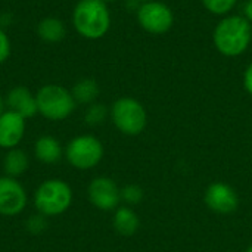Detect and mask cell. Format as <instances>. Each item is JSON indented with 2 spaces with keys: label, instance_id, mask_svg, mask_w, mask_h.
I'll return each mask as SVG.
<instances>
[{
  "label": "cell",
  "instance_id": "cell-24",
  "mask_svg": "<svg viewBox=\"0 0 252 252\" xmlns=\"http://www.w3.org/2000/svg\"><path fill=\"white\" fill-rule=\"evenodd\" d=\"M245 18L252 22V0H248L247 4H245Z\"/></svg>",
  "mask_w": 252,
  "mask_h": 252
},
{
  "label": "cell",
  "instance_id": "cell-25",
  "mask_svg": "<svg viewBox=\"0 0 252 252\" xmlns=\"http://www.w3.org/2000/svg\"><path fill=\"white\" fill-rule=\"evenodd\" d=\"M3 114V100H1V97H0V115Z\"/></svg>",
  "mask_w": 252,
  "mask_h": 252
},
{
  "label": "cell",
  "instance_id": "cell-22",
  "mask_svg": "<svg viewBox=\"0 0 252 252\" xmlns=\"http://www.w3.org/2000/svg\"><path fill=\"white\" fill-rule=\"evenodd\" d=\"M9 55H10V41L4 34V31L0 28V63L4 62L9 58Z\"/></svg>",
  "mask_w": 252,
  "mask_h": 252
},
{
  "label": "cell",
  "instance_id": "cell-8",
  "mask_svg": "<svg viewBox=\"0 0 252 252\" xmlns=\"http://www.w3.org/2000/svg\"><path fill=\"white\" fill-rule=\"evenodd\" d=\"M87 198L90 204L100 211H115L121 202V189L114 179L99 176L90 182Z\"/></svg>",
  "mask_w": 252,
  "mask_h": 252
},
{
  "label": "cell",
  "instance_id": "cell-10",
  "mask_svg": "<svg viewBox=\"0 0 252 252\" xmlns=\"http://www.w3.org/2000/svg\"><path fill=\"white\" fill-rule=\"evenodd\" d=\"M204 202L213 213L232 214L239 207V196L230 185L224 182H214L205 189Z\"/></svg>",
  "mask_w": 252,
  "mask_h": 252
},
{
  "label": "cell",
  "instance_id": "cell-2",
  "mask_svg": "<svg viewBox=\"0 0 252 252\" xmlns=\"http://www.w3.org/2000/svg\"><path fill=\"white\" fill-rule=\"evenodd\" d=\"M72 22L80 35L89 40H97L111 27L108 4L102 0H81L74 9Z\"/></svg>",
  "mask_w": 252,
  "mask_h": 252
},
{
  "label": "cell",
  "instance_id": "cell-15",
  "mask_svg": "<svg viewBox=\"0 0 252 252\" xmlns=\"http://www.w3.org/2000/svg\"><path fill=\"white\" fill-rule=\"evenodd\" d=\"M28 167H30V158L22 149L15 148V149H10L6 152V155L3 158L4 176L18 179L19 176L27 173Z\"/></svg>",
  "mask_w": 252,
  "mask_h": 252
},
{
  "label": "cell",
  "instance_id": "cell-16",
  "mask_svg": "<svg viewBox=\"0 0 252 252\" xmlns=\"http://www.w3.org/2000/svg\"><path fill=\"white\" fill-rule=\"evenodd\" d=\"M37 32H38V37L41 40L49 41V43H56L65 37L66 30H65V25L61 19L50 16V18H44L38 22Z\"/></svg>",
  "mask_w": 252,
  "mask_h": 252
},
{
  "label": "cell",
  "instance_id": "cell-20",
  "mask_svg": "<svg viewBox=\"0 0 252 252\" xmlns=\"http://www.w3.org/2000/svg\"><path fill=\"white\" fill-rule=\"evenodd\" d=\"M205 9L213 15H227L238 3V0H202Z\"/></svg>",
  "mask_w": 252,
  "mask_h": 252
},
{
  "label": "cell",
  "instance_id": "cell-9",
  "mask_svg": "<svg viewBox=\"0 0 252 252\" xmlns=\"http://www.w3.org/2000/svg\"><path fill=\"white\" fill-rule=\"evenodd\" d=\"M28 204L25 188L18 179L3 176L0 177V216L15 217L19 216Z\"/></svg>",
  "mask_w": 252,
  "mask_h": 252
},
{
  "label": "cell",
  "instance_id": "cell-14",
  "mask_svg": "<svg viewBox=\"0 0 252 252\" xmlns=\"http://www.w3.org/2000/svg\"><path fill=\"white\" fill-rule=\"evenodd\" d=\"M112 226L118 235L133 236L134 233H137V230L140 227V220L131 207L123 205L115 210L114 217H112Z\"/></svg>",
  "mask_w": 252,
  "mask_h": 252
},
{
  "label": "cell",
  "instance_id": "cell-28",
  "mask_svg": "<svg viewBox=\"0 0 252 252\" xmlns=\"http://www.w3.org/2000/svg\"><path fill=\"white\" fill-rule=\"evenodd\" d=\"M139 1H148V0H139Z\"/></svg>",
  "mask_w": 252,
  "mask_h": 252
},
{
  "label": "cell",
  "instance_id": "cell-12",
  "mask_svg": "<svg viewBox=\"0 0 252 252\" xmlns=\"http://www.w3.org/2000/svg\"><path fill=\"white\" fill-rule=\"evenodd\" d=\"M6 105L9 106V111H13L16 114H19L25 120L34 117L35 114H38L35 96L27 87H22V86L13 87L7 93Z\"/></svg>",
  "mask_w": 252,
  "mask_h": 252
},
{
  "label": "cell",
  "instance_id": "cell-11",
  "mask_svg": "<svg viewBox=\"0 0 252 252\" xmlns=\"http://www.w3.org/2000/svg\"><path fill=\"white\" fill-rule=\"evenodd\" d=\"M25 136V118L13 111L0 115V148L10 151L19 146Z\"/></svg>",
  "mask_w": 252,
  "mask_h": 252
},
{
  "label": "cell",
  "instance_id": "cell-18",
  "mask_svg": "<svg viewBox=\"0 0 252 252\" xmlns=\"http://www.w3.org/2000/svg\"><path fill=\"white\" fill-rule=\"evenodd\" d=\"M108 117V108L102 103H92L89 105L86 114H84V121L87 126H92V127H96V126H100Z\"/></svg>",
  "mask_w": 252,
  "mask_h": 252
},
{
  "label": "cell",
  "instance_id": "cell-6",
  "mask_svg": "<svg viewBox=\"0 0 252 252\" xmlns=\"http://www.w3.org/2000/svg\"><path fill=\"white\" fill-rule=\"evenodd\" d=\"M105 149L102 142L92 134H81L68 142L63 155L68 164L77 170H92L100 164Z\"/></svg>",
  "mask_w": 252,
  "mask_h": 252
},
{
  "label": "cell",
  "instance_id": "cell-23",
  "mask_svg": "<svg viewBox=\"0 0 252 252\" xmlns=\"http://www.w3.org/2000/svg\"><path fill=\"white\" fill-rule=\"evenodd\" d=\"M244 86H245V90L252 96V62L248 65L244 74Z\"/></svg>",
  "mask_w": 252,
  "mask_h": 252
},
{
  "label": "cell",
  "instance_id": "cell-7",
  "mask_svg": "<svg viewBox=\"0 0 252 252\" xmlns=\"http://www.w3.org/2000/svg\"><path fill=\"white\" fill-rule=\"evenodd\" d=\"M137 21L140 27L151 34H164L171 30L174 15L170 6L159 0L142 1L137 9Z\"/></svg>",
  "mask_w": 252,
  "mask_h": 252
},
{
  "label": "cell",
  "instance_id": "cell-26",
  "mask_svg": "<svg viewBox=\"0 0 252 252\" xmlns=\"http://www.w3.org/2000/svg\"><path fill=\"white\" fill-rule=\"evenodd\" d=\"M102 1H105L108 4V3H112V1H117V0H102Z\"/></svg>",
  "mask_w": 252,
  "mask_h": 252
},
{
  "label": "cell",
  "instance_id": "cell-1",
  "mask_svg": "<svg viewBox=\"0 0 252 252\" xmlns=\"http://www.w3.org/2000/svg\"><path fill=\"white\" fill-rule=\"evenodd\" d=\"M252 40L251 22L241 15L223 18L214 28L213 41L217 50L229 58L242 55Z\"/></svg>",
  "mask_w": 252,
  "mask_h": 252
},
{
  "label": "cell",
  "instance_id": "cell-4",
  "mask_svg": "<svg viewBox=\"0 0 252 252\" xmlns=\"http://www.w3.org/2000/svg\"><path fill=\"white\" fill-rule=\"evenodd\" d=\"M35 100L38 114L50 121H62L68 118L77 105L72 93L58 84L43 86L37 92Z\"/></svg>",
  "mask_w": 252,
  "mask_h": 252
},
{
  "label": "cell",
  "instance_id": "cell-21",
  "mask_svg": "<svg viewBox=\"0 0 252 252\" xmlns=\"http://www.w3.org/2000/svg\"><path fill=\"white\" fill-rule=\"evenodd\" d=\"M25 227L31 235H40L47 229V217H44L40 213L32 214V216L28 217V220L25 223Z\"/></svg>",
  "mask_w": 252,
  "mask_h": 252
},
{
  "label": "cell",
  "instance_id": "cell-27",
  "mask_svg": "<svg viewBox=\"0 0 252 252\" xmlns=\"http://www.w3.org/2000/svg\"><path fill=\"white\" fill-rule=\"evenodd\" d=\"M245 252H252V245H250V247H248V248L245 250Z\"/></svg>",
  "mask_w": 252,
  "mask_h": 252
},
{
  "label": "cell",
  "instance_id": "cell-19",
  "mask_svg": "<svg viewBox=\"0 0 252 252\" xmlns=\"http://www.w3.org/2000/svg\"><path fill=\"white\" fill-rule=\"evenodd\" d=\"M143 198H145V192L139 185L130 183V185H126L121 189V201L124 204H127L128 207L140 204L143 201Z\"/></svg>",
  "mask_w": 252,
  "mask_h": 252
},
{
  "label": "cell",
  "instance_id": "cell-17",
  "mask_svg": "<svg viewBox=\"0 0 252 252\" xmlns=\"http://www.w3.org/2000/svg\"><path fill=\"white\" fill-rule=\"evenodd\" d=\"M72 97L77 103L92 105L99 96V86L93 78H83L72 87Z\"/></svg>",
  "mask_w": 252,
  "mask_h": 252
},
{
  "label": "cell",
  "instance_id": "cell-3",
  "mask_svg": "<svg viewBox=\"0 0 252 252\" xmlns=\"http://www.w3.org/2000/svg\"><path fill=\"white\" fill-rule=\"evenodd\" d=\"M74 199L72 188L62 179L44 180L34 193L37 213L44 217H56L69 210Z\"/></svg>",
  "mask_w": 252,
  "mask_h": 252
},
{
  "label": "cell",
  "instance_id": "cell-5",
  "mask_svg": "<svg viewBox=\"0 0 252 252\" xmlns=\"http://www.w3.org/2000/svg\"><path fill=\"white\" fill-rule=\"evenodd\" d=\"M111 118L118 131L126 136H139L148 124L145 106L134 97H120L111 108Z\"/></svg>",
  "mask_w": 252,
  "mask_h": 252
},
{
  "label": "cell",
  "instance_id": "cell-13",
  "mask_svg": "<svg viewBox=\"0 0 252 252\" xmlns=\"http://www.w3.org/2000/svg\"><path fill=\"white\" fill-rule=\"evenodd\" d=\"M34 155L37 161L43 164H56L63 155V148L61 142L53 136H41L35 140Z\"/></svg>",
  "mask_w": 252,
  "mask_h": 252
}]
</instances>
